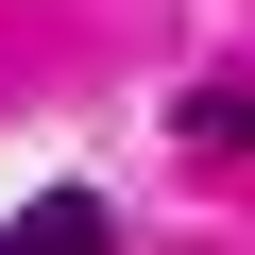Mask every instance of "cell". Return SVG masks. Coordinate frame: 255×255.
I'll use <instances>...</instances> for the list:
<instances>
[{
	"instance_id": "obj_1",
	"label": "cell",
	"mask_w": 255,
	"mask_h": 255,
	"mask_svg": "<svg viewBox=\"0 0 255 255\" xmlns=\"http://www.w3.org/2000/svg\"><path fill=\"white\" fill-rule=\"evenodd\" d=\"M0 255H119V221H102L85 187H34L17 221H0Z\"/></svg>"
},
{
	"instance_id": "obj_2",
	"label": "cell",
	"mask_w": 255,
	"mask_h": 255,
	"mask_svg": "<svg viewBox=\"0 0 255 255\" xmlns=\"http://www.w3.org/2000/svg\"><path fill=\"white\" fill-rule=\"evenodd\" d=\"M187 136H204V153H255V85H204V102H187Z\"/></svg>"
}]
</instances>
